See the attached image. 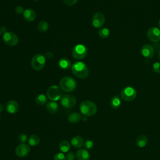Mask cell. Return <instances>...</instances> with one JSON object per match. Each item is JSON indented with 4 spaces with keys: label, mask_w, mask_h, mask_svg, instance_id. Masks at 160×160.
I'll list each match as a JSON object with an SVG mask.
<instances>
[{
    "label": "cell",
    "mask_w": 160,
    "mask_h": 160,
    "mask_svg": "<svg viewBox=\"0 0 160 160\" xmlns=\"http://www.w3.org/2000/svg\"><path fill=\"white\" fill-rule=\"evenodd\" d=\"M72 73L80 79L86 78L89 74V69L86 64L79 61L74 62L71 66Z\"/></svg>",
    "instance_id": "cell-1"
},
{
    "label": "cell",
    "mask_w": 160,
    "mask_h": 160,
    "mask_svg": "<svg viewBox=\"0 0 160 160\" xmlns=\"http://www.w3.org/2000/svg\"><path fill=\"white\" fill-rule=\"evenodd\" d=\"M80 111L86 116H92L97 112V106L92 101L86 100L82 101L80 104Z\"/></svg>",
    "instance_id": "cell-2"
},
{
    "label": "cell",
    "mask_w": 160,
    "mask_h": 160,
    "mask_svg": "<svg viewBox=\"0 0 160 160\" xmlns=\"http://www.w3.org/2000/svg\"><path fill=\"white\" fill-rule=\"evenodd\" d=\"M59 85L61 89L65 92H72L75 90L77 84L76 81L71 77L66 76L62 78L60 82Z\"/></svg>",
    "instance_id": "cell-3"
},
{
    "label": "cell",
    "mask_w": 160,
    "mask_h": 160,
    "mask_svg": "<svg viewBox=\"0 0 160 160\" xmlns=\"http://www.w3.org/2000/svg\"><path fill=\"white\" fill-rule=\"evenodd\" d=\"M46 63L45 57L41 54H35L31 59V65L32 68L37 71L41 70L44 68Z\"/></svg>",
    "instance_id": "cell-4"
},
{
    "label": "cell",
    "mask_w": 160,
    "mask_h": 160,
    "mask_svg": "<svg viewBox=\"0 0 160 160\" xmlns=\"http://www.w3.org/2000/svg\"><path fill=\"white\" fill-rule=\"evenodd\" d=\"M136 90L134 88L127 86L123 88L121 91L120 96L123 100L126 101H131L136 98Z\"/></svg>",
    "instance_id": "cell-5"
},
{
    "label": "cell",
    "mask_w": 160,
    "mask_h": 160,
    "mask_svg": "<svg viewBox=\"0 0 160 160\" xmlns=\"http://www.w3.org/2000/svg\"><path fill=\"white\" fill-rule=\"evenodd\" d=\"M47 96L50 100L56 101L61 98L62 96V93L59 87L56 85H53L48 88L47 91Z\"/></svg>",
    "instance_id": "cell-6"
},
{
    "label": "cell",
    "mask_w": 160,
    "mask_h": 160,
    "mask_svg": "<svg viewBox=\"0 0 160 160\" xmlns=\"http://www.w3.org/2000/svg\"><path fill=\"white\" fill-rule=\"evenodd\" d=\"M88 54V49L83 44L76 45L72 50V55L76 59H84Z\"/></svg>",
    "instance_id": "cell-7"
},
{
    "label": "cell",
    "mask_w": 160,
    "mask_h": 160,
    "mask_svg": "<svg viewBox=\"0 0 160 160\" xmlns=\"http://www.w3.org/2000/svg\"><path fill=\"white\" fill-rule=\"evenodd\" d=\"M3 42L9 46H16L19 41L18 37L12 32H6L2 36Z\"/></svg>",
    "instance_id": "cell-8"
},
{
    "label": "cell",
    "mask_w": 160,
    "mask_h": 160,
    "mask_svg": "<svg viewBox=\"0 0 160 160\" xmlns=\"http://www.w3.org/2000/svg\"><path fill=\"white\" fill-rule=\"evenodd\" d=\"M76 103V98L71 94H64L61 98V105L66 108H71Z\"/></svg>",
    "instance_id": "cell-9"
},
{
    "label": "cell",
    "mask_w": 160,
    "mask_h": 160,
    "mask_svg": "<svg viewBox=\"0 0 160 160\" xmlns=\"http://www.w3.org/2000/svg\"><path fill=\"white\" fill-rule=\"evenodd\" d=\"M148 39L153 42H157L160 40V29L156 27H151L147 31Z\"/></svg>",
    "instance_id": "cell-10"
},
{
    "label": "cell",
    "mask_w": 160,
    "mask_h": 160,
    "mask_svg": "<svg viewBox=\"0 0 160 160\" xmlns=\"http://www.w3.org/2000/svg\"><path fill=\"white\" fill-rule=\"evenodd\" d=\"M105 22V17L101 12L95 13L92 18V26L96 28H101Z\"/></svg>",
    "instance_id": "cell-11"
},
{
    "label": "cell",
    "mask_w": 160,
    "mask_h": 160,
    "mask_svg": "<svg viewBox=\"0 0 160 160\" xmlns=\"http://www.w3.org/2000/svg\"><path fill=\"white\" fill-rule=\"evenodd\" d=\"M30 150L31 149L29 145L24 143H22L16 147L15 149V152L18 157L23 158L29 154Z\"/></svg>",
    "instance_id": "cell-12"
},
{
    "label": "cell",
    "mask_w": 160,
    "mask_h": 160,
    "mask_svg": "<svg viewBox=\"0 0 160 160\" xmlns=\"http://www.w3.org/2000/svg\"><path fill=\"white\" fill-rule=\"evenodd\" d=\"M141 52L142 55L146 58H152L154 54V49L153 47L148 44H146L142 46Z\"/></svg>",
    "instance_id": "cell-13"
},
{
    "label": "cell",
    "mask_w": 160,
    "mask_h": 160,
    "mask_svg": "<svg viewBox=\"0 0 160 160\" xmlns=\"http://www.w3.org/2000/svg\"><path fill=\"white\" fill-rule=\"evenodd\" d=\"M6 109L8 112L11 114H14L19 110V104L16 101L11 100L6 103Z\"/></svg>",
    "instance_id": "cell-14"
},
{
    "label": "cell",
    "mask_w": 160,
    "mask_h": 160,
    "mask_svg": "<svg viewBox=\"0 0 160 160\" xmlns=\"http://www.w3.org/2000/svg\"><path fill=\"white\" fill-rule=\"evenodd\" d=\"M23 17L27 21L31 22L36 19V14L34 10L31 9H25L23 12Z\"/></svg>",
    "instance_id": "cell-15"
},
{
    "label": "cell",
    "mask_w": 160,
    "mask_h": 160,
    "mask_svg": "<svg viewBox=\"0 0 160 160\" xmlns=\"http://www.w3.org/2000/svg\"><path fill=\"white\" fill-rule=\"evenodd\" d=\"M76 158L78 160H89L90 154L85 149H80L76 152Z\"/></svg>",
    "instance_id": "cell-16"
},
{
    "label": "cell",
    "mask_w": 160,
    "mask_h": 160,
    "mask_svg": "<svg viewBox=\"0 0 160 160\" xmlns=\"http://www.w3.org/2000/svg\"><path fill=\"white\" fill-rule=\"evenodd\" d=\"M58 66L61 69L66 70V69H68L69 68H71V62L68 58H62L58 61Z\"/></svg>",
    "instance_id": "cell-17"
},
{
    "label": "cell",
    "mask_w": 160,
    "mask_h": 160,
    "mask_svg": "<svg viewBox=\"0 0 160 160\" xmlns=\"http://www.w3.org/2000/svg\"><path fill=\"white\" fill-rule=\"evenodd\" d=\"M71 143L74 148H79L84 145V140L81 136H75L71 139Z\"/></svg>",
    "instance_id": "cell-18"
},
{
    "label": "cell",
    "mask_w": 160,
    "mask_h": 160,
    "mask_svg": "<svg viewBox=\"0 0 160 160\" xmlns=\"http://www.w3.org/2000/svg\"><path fill=\"white\" fill-rule=\"evenodd\" d=\"M46 108L48 112L51 114H55L58 111V104L56 102L51 101L48 102Z\"/></svg>",
    "instance_id": "cell-19"
},
{
    "label": "cell",
    "mask_w": 160,
    "mask_h": 160,
    "mask_svg": "<svg viewBox=\"0 0 160 160\" xmlns=\"http://www.w3.org/2000/svg\"><path fill=\"white\" fill-rule=\"evenodd\" d=\"M148 141V139L147 136L145 135H140L136 138V144L139 148H143L146 145Z\"/></svg>",
    "instance_id": "cell-20"
},
{
    "label": "cell",
    "mask_w": 160,
    "mask_h": 160,
    "mask_svg": "<svg viewBox=\"0 0 160 160\" xmlns=\"http://www.w3.org/2000/svg\"><path fill=\"white\" fill-rule=\"evenodd\" d=\"M68 119L71 123H77L81 120V115L78 112H72L69 114Z\"/></svg>",
    "instance_id": "cell-21"
},
{
    "label": "cell",
    "mask_w": 160,
    "mask_h": 160,
    "mask_svg": "<svg viewBox=\"0 0 160 160\" xmlns=\"http://www.w3.org/2000/svg\"><path fill=\"white\" fill-rule=\"evenodd\" d=\"M110 106L113 109L118 108L121 105V100L120 98L118 96H114L111 98L109 102Z\"/></svg>",
    "instance_id": "cell-22"
},
{
    "label": "cell",
    "mask_w": 160,
    "mask_h": 160,
    "mask_svg": "<svg viewBox=\"0 0 160 160\" xmlns=\"http://www.w3.org/2000/svg\"><path fill=\"white\" fill-rule=\"evenodd\" d=\"M28 141L29 145L31 146H35L39 144L40 142V138L36 134H32L29 137Z\"/></svg>",
    "instance_id": "cell-23"
},
{
    "label": "cell",
    "mask_w": 160,
    "mask_h": 160,
    "mask_svg": "<svg viewBox=\"0 0 160 160\" xmlns=\"http://www.w3.org/2000/svg\"><path fill=\"white\" fill-rule=\"evenodd\" d=\"M59 149L63 152H67L71 149V144L66 140H63L59 143Z\"/></svg>",
    "instance_id": "cell-24"
},
{
    "label": "cell",
    "mask_w": 160,
    "mask_h": 160,
    "mask_svg": "<svg viewBox=\"0 0 160 160\" xmlns=\"http://www.w3.org/2000/svg\"><path fill=\"white\" fill-rule=\"evenodd\" d=\"M48 27L49 25L46 21H41L38 24V30L40 32H44L48 30Z\"/></svg>",
    "instance_id": "cell-25"
},
{
    "label": "cell",
    "mask_w": 160,
    "mask_h": 160,
    "mask_svg": "<svg viewBox=\"0 0 160 160\" xmlns=\"http://www.w3.org/2000/svg\"><path fill=\"white\" fill-rule=\"evenodd\" d=\"M48 100L47 96L43 94H39L36 98V102L39 105H43L46 103Z\"/></svg>",
    "instance_id": "cell-26"
},
{
    "label": "cell",
    "mask_w": 160,
    "mask_h": 160,
    "mask_svg": "<svg viewBox=\"0 0 160 160\" xmlns=\"http://www.w3.org/2000/svg\"><path fill=\"white\" fill-rule=\"evenodd\" d=\"M99 36L102 38V39H106L108 38L110 34V31L108 28H101L99 30Z\"/></svg>",
    "instance_id": "cell-27"
},
{
    "label": "cell",
    "mask_w": 160,
    "mask_h": 160,
    "mask_svg": "<svg viewBox=\"0 0 160 160\" xmlns=\"http://www.w3.org/2000/svg\"><path fill=\"white\" fill-rule=\"evenodd\" d=\"M94 145L93 141L91 139H87L84 142V146L86 149H91L92 148Z\"/></svg>",
    "instance_id": "cell-28"
},
{
    "label": "cell",
    "mask_w": 160,
    "mask_h": 160,
    "mask_svg": "<svg viewBox=\"0 0 160 160\" xmlns=\"http://www.w3.org/2000/svg\"><path fill=\"white\" fill-rule=\"evenodd\" d=\"M54 160H66V157L63 153L59 152L54 155Z\"/></svg>",
    "instance_id": "cell-29"
},
{
    "label": "cell",
    "mask_w": 160,
    "mask_h": 160,
    "mask_svg": "<svg viewBox=\"0 0 160 160\" xmlns=\"http://www.w3.org/2000/svg\"><path fill=\"white\" fill-rule=\"evenodd\" d=\"M152 69L156 73L160 74V62H154L152 65Z\"/></svg>",
    "instance_id": "cell-30"
},
{
    "label": "cell",
    "mask_w": 160,
    "mask_h": 160,
    "mask_svg": "<svg viewBox=\"0 0 160 160\" xmlns=\"http://www.w3.org/2000/svg\"><path fill=\"white\" fill-rule=\"evenodd\" d=\"M27 136L25 134H20L18 136V140L21 143H24L27 141Z\"/></svg>",
    "instance_id": "cell-31"
},
{
    "label": "cell",
    "mask_w": 160,
    "mask_h": 160,
    "mask_svg": "<svg viewBox=\"0 0 160 160\" xmlns=\"http://www.w3.org/2000/svg\"><path fill=\"white\" fill-rule=\"evenodd\" d=\"M66 159L67 160H74L76 155H75V154L73 152L70 151V152H68V154H66Z\"/></svg>",
    "instance_id": "cell-32"
},
{
    "label": "cell",
    "mask_w": 160,
    "mask_h": 160,
    "mask_svg": "<svg viewBox=\"0 0 160 160\" xmlns=\"http://www.w3.org/2000/svg\"><path fill=\"white\" fill-rule=\"evenodd\" d=\"M62 1L64 2V4H66V5L72 6V5L76 4V2H78V0H62Z\"/></svg>",
    "instance_id": "cell-33"
},
{
    "label": "cell",
    "mask_w": 160,
    "mask_h": 160,
    "mask_svg": "<svg viewBox=\"0 0 160 160\" xmlns=\"http://www.w3.org/2000/svg\"><path fill=\"white\" fill-rule=\"evenodd\" d=\"M15 11L17 14H23L24 10L23 9V7L21 6H18L15 9Z\"/></svg>",
    "instance_id": "cell-34"
},
{
    "label": "cell",
    "mask_w": 160,
    "mask_h": 160,
    "mask_svg": "<svg viewBox=\"0 0 160 160\" xmlns=\"http://www.w3.org/2000/svg\"><path fill=\"white\" fill-rule=\"evenodd\" d=\"M52 56H53V54H52V52H46V54H45V58H46V59H51V58H52Z\"/></svg>",
    "instance_id": "cell-35"
},
{
    "label": "cell",
    "mask_w": 160,
    "mask_h": 160,
    "mask_svg": "<svg viewBox=\"0 0 160 160\" xmlns=\"http://www.w3.org/2000/svg\"><path fill=\"white\" fill-rule=\"evenodd\" d=\"M1 31H2V32H3V33H5V32H6L7 31H6V28H5V27H4V26H2V27H1Z\"/></svg>",
    "instance_id": "cell-36"
},
{
    "label": "cell",
    "mask_w": 160,
    "mask_h": 160,
    "mask_svg": "<svg viewBox=\"0 0 160 160\" xmlns=\"http://www.w3.org/2000/svg\"><path fill=\"white\" fill-rule=\"evenodd\" d=\"M3 110H4V106H3V104H0V112L3 111Z\"/></svg>",
    "instance_id": "cell-37"
},
{
    "label": "cell",
    "mask_w": 160,
    "mask_h": 160,
    "mask_svg": "<svg viewBox=\"0 0 160 160\" xmlns=\"http://www.w3.org/2000/svg\"><path fill=\"white\" fill-rule=\"evenodd\" d=\"M158 58H159V59L160 60V51H159V53H158Z\"/></svg>",
    "instance_id": "cell-38"
},
{
    "label": "cell",
    "mask_w": 160,
    "mask_h": 160,
    "mask_svg": "<svg viewBox=\"0 0 160 160\" xmlns=\"http://www.w3.org/2000/svg\"><path fill=\"white\" fill-rule=\"evenodd\" d=\"M158 25H159V27L160 28V19H159V21H158Z\"/></svg>",
    "instance_id": "cell-39"
},
{
    "label": "cell",
    "mask_w": 160,
    "mask_h": 160,
    "mask_svg": "<svg viewBox=\"0 0 160 160\" xmlns=\"http://www.w3.org/2000/svg\"><path fill=\"white\" fill-rule=\"evenodd\" d=\"M2 31H1V29H0V36H1V34H2Z\"/></svg>",
    "instance_id": "cell-40"
},
{
    "label": "cell",
    "mask_w": 160,
    "mask_h": 160,
    "mask_svg": "<svg viewBox=\"0 0 160 160\" xmlns=\"http://www.w3.org/2000/svg\"><path fill=\"white\" fill-rule=\"evenodd\" d=\"M33 1H38V0H33Z\"/></svg>",
    "instance_id": "cell-41"
},
{
    "label": "cell",
    "mask_w": 160,
    "mask_h": 160,
    "mask_svg": "<svg viewBox=\"0 0 160 160\" xmlns=\"http://www.w3.org/2000/svg\"><path fill=\"white\" fill-rule=\"evenodd\" d=\"M0 120H1V116H0Z\"/></svg>",
    "instance_id": "cell-42"
}]
</instances>
